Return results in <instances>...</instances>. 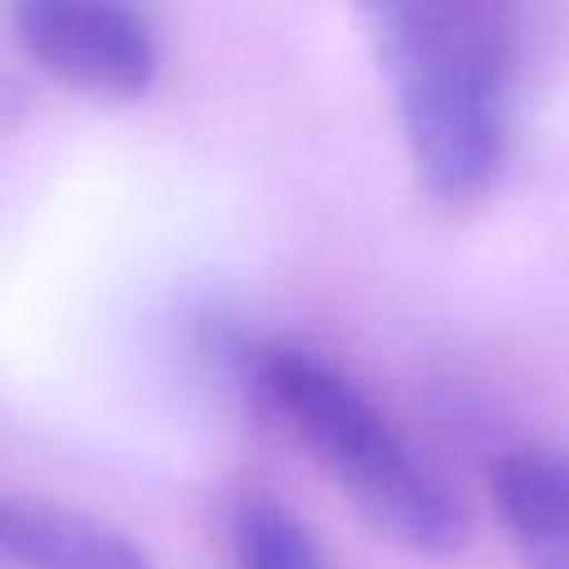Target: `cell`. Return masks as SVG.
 <instances>
[{"instance_id": "cell-1", "label": "cell", "mask_w": 569, "mask_h": 569, "mask_svg": "<svg viewBox=\"0 0 569 569\" xmlns=\"http://www.w3.org/2000/svg\"><path fill=\"white\" fill-rule=\"evenodd\" d=\"M356 9L427 196L445 204L485 196L507 160L516 67L507 0H356Z\"/></svg>"}, {"instance_id": "cell-2", "label": "cell", "mask_w": 569, "mask_h": 569, "mask_svg": "<svg viewBox=\"0 0 569 569\" xmlns=\"http://www.w3.org/2000/svg\"><path fill=\"white\" fill-rule=\"evenodd\" d=\"M244 382L387 538L418 556L462 547L458 498L347 373L298 342H258L244 356Z\"/></svg>"}, {"instance_id": "cell-3", "label": "cell", "mask_w": 569, "mask_h": 569, "mask_svg": "<svg viewBox=\"0 0 569 569\" xmlns=\"http://www.w3.org/2000/svg\"><path fill=\"white\" fill-rule=\"evenodd\" d=\"M36 67L98 98H138L156 80V36L133 0H13Z\"/></svg>"}, {"instance_id": "cell-4", "label": "cell", "mask_w": 569, "mask_h": 569, "mask_svg": "<svg viewBox=\"0 0 569 569\" xmlns=\"http://www.w3.org/2000/svg\"><path fill=\"white\" fill-rule=\"evenodd\" d=\"M0 569H156V560L89 511L0 489Z\"/></svg>"}, {"instance_id": "cell-5", "label": "cell", "mask_w": 569, "mask_h": 569, "mask_svg": "<svg viewBox=\"0 0 569 569\" xmlns=\"http://www.w3.org/2000/svg\"><path fill=\"white\" fill-rule=\"evenodd\" d=\"M489 498L520 569H569V453L502 449L489 462Z\"/></svg>"}, {"instance_id": "cell-6", "label": "cell", "mask_w": 569, "mask_h": 569, "mask_svg": "<svg viewBox=\"0 0 569 569\" xmlns=\"http://www.w3.org/2000/svg\"><path fill=\"white\" fill-rule=\"evenodd\" d=\"M231 547L240 569H329L311 533L267 498H240L231 507Z\"/></svg>"}]
</instances>
